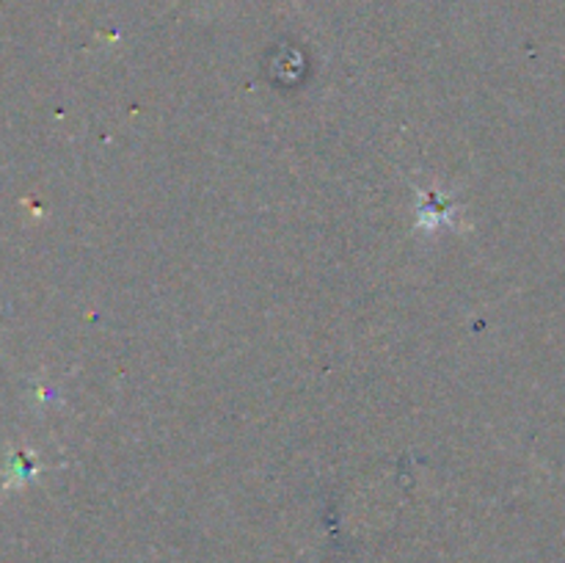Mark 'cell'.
<instances>
[{
	"mask_svg": "<svg viewBox=\"0 0 565 563\" xmlns=\"http://www.w3.org/2000/svg\"><path fill=\"white\" fill-rule=\"evenodd\" d=\"M417 213H414V226L423 232H439L445 226L458 224V202L447 196L441 188H417Z\"/></svg>",
	"mask_w": 565,
	"mask_h": 563,
	"instance_id": "6da1fadb",
	"label": "cell"
},
{
	"mask_svg": "<svg viewBox=\"0 0 565 563\" xmlns=\"http://www.w3.org/2000/svg\"><path fill=\"white\" fill-rule=\"evenodd\" d=\"M42 472V464L36 461V456L28 450H11L6 456L3 467H0V480H3V491L17 489V486L31 484L36 475Z\"/></svg>",
	"mask_w": 565,
	"mask_h": 563,
	"instance_id": "7a4b0ae2",
	"label": "cell"
}]
</instances>
